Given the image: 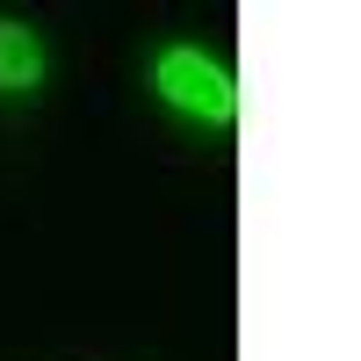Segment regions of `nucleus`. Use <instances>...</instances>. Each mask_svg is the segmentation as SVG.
Wrapping results in <instances>:
<instances>
[{
    "instance_id": "f257e3e1",
    "label": "nucleus",
    "mask_w": 361,
    "mask_h": 361,
    "mask_svg": "<svg viewBox=\"0 0 361 361\" xmlns=\"http://www.w3.org/2000/svg\"><path fill=\"white\" fill-rule=\"evenodd\" d=\"M152 87L166 94V109L195 116V123H209V130H224L231 116H238V80H231V66H224V58H209V51H195V44L159 51Z\"/></svg>"
},
{
    "instance_id": "f03ea898",
    "label": "nucleus",
    "mask_w": 361,
    "mask_h": 361,
    "mask_svg": "<svg viewBox=\"0 0 361 361\" xmlns=\"http://www.w3.org/2000/svg\"><path fill=\"white\" fill-rule=\"evenodd\" d=\"M44 87V37L29 22H0V94H37Z\"/></svg>"
}]
</instances>
